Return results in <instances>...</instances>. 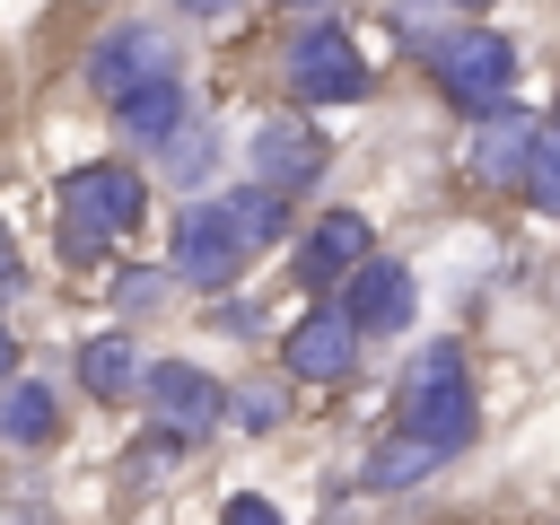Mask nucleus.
<instances>
[{
  "mask_svg": "<svg viewBox=\"0 0 560 525\" xmlns=\"http://www.w3.org/2000/svg\"><path fill=\"white\" fill-rule=\"evenodd\" d=\"M394 429H402V438H420V446H438V455H464V446L481 438V402H472V376H464L455 341H429V350L411 359Z\"/></svg>",
  "mask_w": 560,
  "mask_h": 525,
  "instance_id": "f257e3e1",
  "label": "nucleus"
},
{
  "mask_svg": "<svg viewBox=\"0 0 560 525\" xmlns=\"http://www.w3.org/2000/svg\"><path fill=\"white\" fill-rule=\"evenodd\" d=\"M131 228H140V166L96 158V166H70L61 175V254L70 262H96Z\"/></svg>",
  "mask_w": 560,
  "mask_h": 525,
  "instance_id": "f03ea898",
  "label": "nucleus"
},
{
  "mask_svg": "<svg viewBox=\"0 0 560 525\" xmlns=\"http://www.w3.org/2000/svg\"><path fill=\"white\" fill-rule=\"evenodd\" d=\"M245 254H254V245H245V228L228 219V201H184V210H175V236H166V280L219 298V289H236Z\"/></svg>",
  "mask_w": 560,
  "mask_h": 525,
  "instance_id": "7ed1b4c3",
  "label": "nucleus"
},
{
  "mask_svg": "<svg viewBox=\"0 0 560 525\" xmlns=\"http://www.w3.org/2000/svg\"><path fill=\"white\" fill-rule=\"evenodd\" d=\"M429 70H438V88H446L464 114H490V105H508L516 44H508L499 26H446V35L429 44Z\"/></svg>",
  "mask_w": 560,
  "mask_h": 525,
  "instance_id": "20e7f679",
  "label": "nucleus"
},
{
  "mask_svg": "<svg viewBox=\"0 0 560 525\" xmlns=\"http://www.w3.org/2000/svg\"><path fill=\"white\" fill-rule=\"evenodd\" d=\"M280 79H289L298 105H350V96H368V61H359V44H350L332 18H315V26L289 35Z\"/></svg>",
  "mask_w": 560,
  "mask_h": 525,
  "instance_id": "39448f33",
  "label": "nucleus"
},
{
  "mask_svg": "<svg viewBox=\"0 0 560 525\" xmlns=\"http://www.w3.org/2000/svg\"><path fill=\"white\" fill-rule=\"evenodd\" d=\"M140 402H149V420L175 429V438H210V429L228 420V385H219L210 368H192V359H158V368L140 376Z\"/></svg>",
  "mask_w": 560,
  "mask_h": 525,
  "instance_id": "423d86ee",
  "label": "nucleus"
},
{
  "mask_svg": "<svg viewBox=\"0 0 560 525\" xmlns=\"http://www.w3.org/2000/svg\"><path fill=\"white\" fill-rule=\"evenodd\" d=\"M245 166H254V184H271V192H315L324 166H332V140H324V122L289 114V122H262V131L245 140Z\"/></svg>",
  "mask_w": 560,
  "mask_h": 525,
  "instance_id": "0eeeda50",
  "label": "nucleus"
},
{
  "mask_svg": "<svg viewBox=\"0 0 560 525\" xmlns=\"http://www.w3.org/2000/svg\"><path fill=\"white\" fill-rule=\"evenodd\" d=\"M411 306H420V289H411V262H394V254H359L350 262V280H341V315H350V332H402L411 324Z\"/></svg>",
  "mask_w": 560,
  "mask_h": 525,
  "instance_id": "6e6552de",
  "label": "nucleus"
},
{
  "mask_svg": "<svg viewBox=\"0 0 560 525\" xmlns=\"http://www.w3.org/2000/svg\"><path fill=\"white\" fill-rule=\"evenodd\" d=\"M368 245H376V236H368V219H359V210H324V219L298 236V262H289V271H298V289H306V298H332Z\"/></svg>",
  "mask_w": 560,
  "mask_h": 525,
  "instance_id": "1a4fd4ad",
  "label": "nucleus"
},
{
  "mask_svg": "<svg viewBox=\"0 0 560 525\" xmlns=\"http://www.w3.org/2000/svg\"><path fill=\"white\" fill-rule=\"evenodd\" d=\"M280 359H289V376H315V385H341L350 368H359V332H350V315L341 306H306L298 324H289V341H280Z\"/></svg>",
  "mask_w": 560,
  "mask_h": 525,
  "instance_id": "9d476101",
  "label": "nucleus"
},
{
  "mask_svg": "<svg viewBox=\"0 0 560 525\" xmlns=\"http://www.w3.org/2000/svg\"><path fill=\"white\" fill-rule=\"evenodd\" d=\"M158 70H175V44H166L158 26H140V18H131V26H114V35L88 52V88H96L105 105H114V96H131L140 79H158Z\"/></svg>",
  "mask_w": 560,
  "mask_h": 525,
  "instance_id": "9b49d317",
  "label": "nucleus"
},
{
  "mask_svg": "<svg viewBox=\"0 0 560 525\" xmlns=\"http://www.w3.org/2000/svg\"><path fill=\"white\" fill-rule=\"evenodd\" d=\"M114 114H122V131H131L140 149H166V140L184 131V70H158V79H140L131 96H114Z\"/></svg>",
  "mask_w": 560,
  "mask_h": 525,
  "instance_id": "f8f14e48",
  "label": "nucleus"
},
{
  "mask_svg": "<svg viewBox=\"0 0 560 525\" xmlns=\"http://www.w3.org/2000/svg\"><path fill=\"white\" fill-rule=\"evenodd\" d=\"M0 438L9 446H52L61 438V402L44 376H0Z\"/></svg>",
  "mask_w": 560,
  "mask_h": 525,
  "instance_id": "ddd939ff",
  "label": "nucleus"
},
{
  "mask_svg": "<svg viewBox=\"0 0 560 525\" xmlns=\"http://www.w3.org/2000/svg\"><path fill=\"white\" fill-rule=\"evenodd\" d=\"M516 192H525L542 219H560V122H534V131H525V158H516Z\"/></svg>",
  "mask_w": 560,
  "mask_h": 525,
  "instance_id": "4468645a",
  "label": "nucleus"
},
{
  "mask_svg": "<svg viewBox=\"0 0 560 525\" xmlns=\"http://www.w3.org/2000/svg\"><path fill=\"white\" fill-rule=\"evenodd\" d=\"M131 376H140V359H131V332H96V341H79V385H88L96 402H114Z\"/></svg>",
  "mask_w": 560,
  "mask_h": 525,
  "instance_id": "2eb2a0df",
  "label": "nucleus"
},
{
  "mask_svg": "<svg viewBox=\"0 0 560 525\" xmlns=\"http://www.w3.org/2000/svg\"><path fill=\"white\" fill-rule=\"evenodd\" d=\"M438 464H446L438 446H420V438H402V429H394V438L368 455V490H420Z\"/></svg>",
  "mask_w": 560,
  "mask_h": 525,
  "instance_id": "dca6fc26",
  "label": "nucleus"
},
{
  "mask_svg": "<svg viewBox=\"0 0 560 525\" xmlns=\"http://www.w3.org/2000/svg\"><path fill=\"white\" fill-rule=\"evenodd\" d=\"M280 201H289V192H271V184H236V192H228V219L245 228V245H271V236L289 228Z\"/></svg>",
  "mask_w": 560,
  "mask_h": 525,
  "instance_id": "f3484780",
  "label": "nucleus"
},
{
  "mask_svg": "<svg viewBox=\"0 0 560 525\" xmlns=\"http://www.w3.org/2000/svg\"><path fill=\"white\" fill-rule=\"evenodd\" d=\"M481 122H490V131H481V175H516V158H525V122H516L508 105H490Z\"/></svg>",
  "mask_w": 560,
  "mask_h": 525,
  "instance_id": "a211bd4d",
  "label": "nucleus"
},
{
  "mask_svg": "<svg viewBox=\"0 0 560 525\" xmlns=\"http://www.w3.org/2000/svg\"><path fill=\"white\" fill-rule=\"evenodd\" d=\"M228 420H236V429H254V438H262V429H280V385H236V394H228Z\"/></svg>",
  "mask_w": 560,
  "mask_h": 525,
  "instance_id": "6ab92c4d",
  "label": "nucleus"
},
{
  "mask_svg": "<svg viewBox=\"0 0 560 525\" xmlns=\"http://www.w3.org/2000/svg\"><path fill=\"white\" fill-rule=\"evenodd\" d=\"M114 298H122V306H158V298H166V271H122Z\"/></svg>",
  "mask_w": 560,
  "mask_h": 525,
  "instance_id": "aec40b11",
  "label": "nucleus"
},
{
  "mask_svg": "<svg viewBox=\"0 0 560 525\" xmlns=\"http://www.w3.org/2000/svg\"><path fill=\"white\" fill-rule=\"evenodd\" d=\"M210 324H219V332H228V341H245V332H262V306H254V298H245V306H236V298H228V306H219V315H210Z\"/></svg>",
  "mask_w": 560,
  "mask_h": 525,
  "instance_id": "412c9836",
  "label": "nucleus"
},
{
  "mask_svg": "<svg viewBox=\"0 0 560 525\" xmlns=\"http://www.w3.org/2000/svg\"><path fill=\"white\" fill-rule=\"evenodd\" d=\"M219 516H228V525H271V499H254V490H236V499H228Z\"/></svg>",
  "mask_w": 560,
  "mask_h": 525,
  "instance_id": "4be33fe9",
  "label": "nucleus"
},
{
  "mask_svg": "<svg viewBox=\"0 0 560 525\" xmlns=\"http://www.w3.org/2000/svg\"><path fill=\"white\" fill-rule=\"evenodd\" d=\"M26 289V271H18V245H9V228H0V306Z\"/></svg>",
  "mask_w": 560,
  "mask_h": 525,
  "instance_id": "5701e85b",
  "label": "nucleus"
},
{
  "mask_svg": "<svg viewBox=\"0 0 560 525\" xmlns=\"http://www.w3.org/2000/svg\"><path fill=\"white\" fill-rule=\"evenodd\" d=\"M0 376H18V332L0 324Z\"/></svg>",
  "mask_w": 560,
  "mask_h": 525,
  "instance_id": "b1692460",
  "label": "nucleus"
},
{
  "mask_svg": "<svg viewBox=\"0 0 560 525\" xmlns=\"http://www.w3.org/2000/svg\"><path fill=\"white\" fill-rule=\"evenodd\" d=\"M175 9H184V18H219L228 0H175Z\"/></svg>",
  "mask_w": 560,
  "mask_h": 525,
  "instance_id": "393cba45",
  "label": "nucleus"
},
{
  "mask_svg": "<svg viewBox=\"0 0 560 525\" xmlns=\"http://www.w3.org/2000/svg\"><path fill=\"white\" fill-rule=\"evenodd\" d=\"M438 9H490V0H438Z\"/></svg>",
  "mask_w": 560,
  "mask_h": 525,
  "instance_id": "a878e982",
  "label": "nucleus"
},
{
  "mask_svg": "<svg viewBox=\"0 0 560 525\" xmlns=\"http://www.w3.org/2000/svg\"><path fill=\"white\" fill-rule=\"evenodd\" d=\"M289 9H324V0H289Z\"/></svg>",
  "mask_w": 560,
  "mask_h": 525,
  "instance_id": "bb28decb",
  "label": "nucleus"
}]
</instances>
